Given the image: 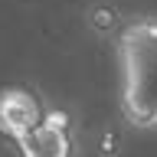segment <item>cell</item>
<instances>
[{
  "mask_svg": "<svg viewBox=\"0 0 157 157\" xmlns=\"http://www.w3.org/2000/svg\"><path fill=\"white\" fill-rule=\"evenodd\" d=\"M121 115L141 131H157V17H137L118 33Z\"/></svg>",
  "mask_w": 157,
  "mask_h": 157,
  "instance_id": "obj_1",
  "label": "cell"
},
{
  "mask_svg": "<svg viewBox=\"0 0 157 157\" xmlns=\"http://www.w3.org/2000/svg\"><path fill=\"white\" fill-rule=\"evenodd\" d=\"M23 157H72L75 154V141H72V121L66 111L49 108L43 121H39L29 134L17 141Z\"/></svg>",
  "mask_w": 157,
  "mask_h": 157,
  "instance_id": "obj_2",
  "label": "cell"
},
{
  "mask_svg": "<svg viewBox=\"0 0 157 157\" xmlns=\"http://www.w3.org/2000/svg\"><path fill=\"white\" fill-rule=\"evenodd\" d=\"M43 105L39 98L23 85H10L0 88V134L10 137L17 144L23 134H29L33 128L43 121Z\"/></svg>",
  "mask_w": 157,
  "mask_h": 157,
  "instance_id": "obj_3",
  "label": "cell"
},
{
  "mask_svg": "<svg viewBox=\"0 0 157 157\" xmlns=\"http://www.w3.org/2000/svg\"><path fill=\"white\" fill-rule=\"evenodd\" d=\"M88 23H92V29H98V33H108V29L118 26V10L108 7V3H98V7L88 10Z\"/></svg>",
  "mask_w": 157,
  "mask_h": 157,
  "instance_id": "obj_4",
  "label": "cell"
}]
</instances>
